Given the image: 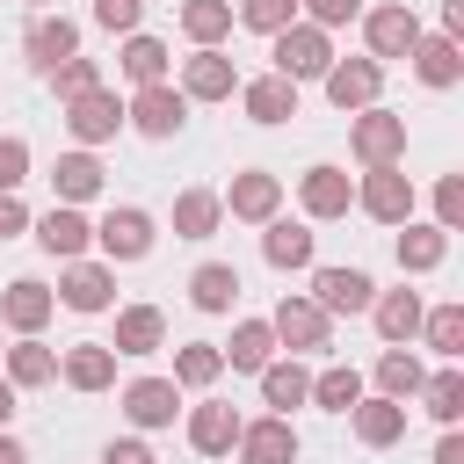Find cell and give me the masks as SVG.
Returning a JSON list of instances; mask_svg holds the SVG:
<instances>
[{"label": "cell", "instance_id": "6da1fadb", "mask_svg": "<svg viewBox=\"0 0 464 464\" xmlns=\"http://www.w3.org/2000/svg\"><path fill=\"white\" fill-rule=\"evenodd\" d=\"M268 44H276V72H283L290 87H297V80H326V65H334L326 29H312V22H290V29H276Z\"/></svg>", "mask_w": 464, "mask_h": 464}, {"label": "cell", "instance_id": "7a4b0ae2", "mask_svg": "<svg viewBox=\"0 0 464 464\" xmlns=\"http://www.w3.org/2000/svg\"><path fill=\"white\" fill-rule=\"evenodd\" d=\"M348 145H355L362 167H399V152H406V116H392V109H355Z\"/></svg>", "mask_w": 464, "mask_h": 464}, {"label": "cell", "instance_id": "3957f363", "mask_svg": "<svg viewBox=\"0 0 464 464\" xmlns=\"http://www.w3.org/2000/svg\"><path fill=\"white\" fill-rule=\"evenodd\" d=\"M377 87H384L377 58H334L326 65V102L334 109H377Z\"/></svg>", "mask_w": 464, "mask_h": 464}, {"label": "cell", "instance_id": "277c9868", "mask_svg": "<svg viewBox=\"0 0 464 464\" xmlns=\"http://www.w3.org/2000/svg\"><path fill=\"white\" fill-rule=\"evenodd\" d=\"M355 203H362L377 225H406V218H413V181H406L399 167H370L362 188H355Z\"/></svg>", "mask_w": 464, "mask_h": 464}, {"label": "cell", "instance_id": "5b68a950", "mask_svg": "<svg viewBox=\"0 0 464 464\" xmlns=\"http://www.w3.org/2000/svg\"><path fill=\"white\" fill-rule=\"evenodd\" d=\"M268 334H276L283 348H304V355H312V348H326V341H334V319H326L312 297H283V304H276V319H268Z\"/></svg>", "mask_w": 464, "mask_h": 464}, {"label": "cell", "instance_id": "8992f818", "mask_svg": "<svg viewBox=\"0 0 464 464\" xmlns=\"http://www.w3.org/2000/svg\"><path fill=\"white\" fill-rule=\"evenodd\" d=\"M362 36H370V58H406L420 44V22H413L406 0H392V7H370L362 14Z\"/></svg>", "mask_w": 464, "mask_h": 464}, {"label": "cell", "instance_id": "52a82bcc", "mask_svg": "<svg viewBox=\"0 0 464 464\" xmlns=\"http://www.w3.org/2000/svg\"><path fill=\"white\" fill-rule=\"evenodd\" d=\"M239 464H297V428L283 413L239 420Z\"/></svg>", "mask_w": 464, "mask_h": 464}, {"label": "cell", "instance_id": "ba28073f", "mask_svg": "<svg viewBox=\"0 0 464 464\" xmlns=\"http://www.w3.org/2000/svg\"><path fill=\"white\" fill-rule=\"evenodd\" d=\"M116 123H123V102H116L109 87H94V94H72V102H65V130H72L80 145L116 138Z\"/></svg>", "mask_w": 464, "mask_h": 464}, {"label": "cell", "instance_id": "9c48e42d", "mask_svg": "<svg viewBox=\"0 0 464 464\" xmlns=\"http://www.w3.org/2000/svg\"><path fill=\"white\" fill-rule=\"evenodd\" d=\"M123 116H130L145 138H174V130H181V116H188V102H181V87H167V80H160V87H138Z\"/></svg>", "mask_w": 464, "mask_h": 464}, {"label": "cell", "instance_id": "30bf717a", "mask_svg": "<svg viewBox=\"0 0 464 464\" xmlns=\"http://www.w3.org/2000/svg\"><path fill=\"white\" fill-rule=\"evenodd\" d=\"M94 239H102L109 261H145V254H152V218L123 203V210H109V218L94 225Z\"/></svg>", "mask_w": 464, "mask_h": 464}, {"label": "cell", "instance_id": "8fae6325", "mask_svg": "<svg viewBox=\"0 0 464 464\" xmlns=\"http://www.w3.org/2000/svg\"><path fill=\"white\" fill-rule=\"evenodd\" d=\"M370 297H377V283L362 276V268H319L312 276V304L334 319V312H370Z\"/></svg>", "mask_w": 464, "mask_h": 464}, {"label": "cell", "instance_id": "7c38bea8", "mask_svg": "<svg viewBox=\"0 0 464 464\" xmlns=\"http://www.w3.org/2000/svg\"><path fill=\"white\" fill-rule=\"evenodd\" d=\"M22 51H29V65H36V72H58L65 58H80V29H72L65 14H44V22H29Z\"/></svg>", "mask_w": 464, "mask_h": 464}, {"label": "cell", "instance_id": "4fadbf2b", "mask_svg": "<svg viewBox=\"0 0 464 464\" xmlns=\"http://www.w3.org/2000/svg\"><path fill=\"white\" fill-rule=\"evenodd\" d=\"M123 413L138 428H167L181 413V384L174 377H138V384H123Z\"/></svg>", "mask_w": 464, "mask_h": 464}, {"label": "cell", "instance_id": "5bb4252c", "mask_svg": "<svg viewBox=\"0 0 464 464\" xmlns=\"http://www.w3.org/2000/svg\"><path fill=\"white\" fill-rule=\"evenodd\" d=\"M232 87H239V72H232L225 51H196V58L181 65V102H225Z\"/></svg>", "mask_w": 464, "mask_h": 464}, {"label": "cell", "instance_id": "9a60e30c", "mask_svg": "<svg viewBox=\"0 0 464 464\" xmlns=\"http://www.w3.org/2000/svg\"><path fill=\"white\" fill-rule=\"evenodd\" d=\"M297 196H304V218H348V203H355V181H348L341 167H304Z\"/></svg>", "mask_w": 464, "mask_h": 464}, {"label": "cell", "instance_id": "2e32d148", "mask_svg": "<svg viewBox=\"0 0 464 464\" xmlns=\"http://www.w3.org/2000/svg\"><path fill=\"white\" fill-rule=\"evenodd\" d=\"M87 239H94V225H87L72 203H51V210L36 218V246H44V254H58V261H80V246H87Z\"/></svg>", "mask_w": 464, "mask_h": 464}, {"label": "cell", "instance_id": "e0dca14e", "mask_svg": "<svg viewBox=\"0 0 464 464\" xmlns=\"http://www.w3.org/2000/svg\"><path fill=\"white\" fill-rule=\"evenodd\" d=\"M276 203H283V181H276V174H261V167H254V174H232V196H225V210H232V218L268 225V218H276Z\"/></svg>", "mask_w": 464, "mask_h": 464}, {"label": "cell", "instance_id": "ac0fdd59", "mask_svg": "<svg viewBox=\"0 0 464 464\" xmlns=\"http://www.w3.org/2000/svg\"><path fill=\"white\" fill-rule=\"evenodd\" d=\"M348 420H355V442H370V450H392L406 435V406L399 399H355Z\"/></svg>", "mask_w": 464, "mask_h": 464}, {"label": "cell", "instance_id": "d6986e66", "mask_svg": "<svg viewBox=\"0 0 464 464\" xmlns=\"http://www.w3.org/2000/svg\"><path fill=\"white\" fill-rule=\"evenodd\" d=\"M58 297H65L72 312H109V297H116V276H109L102 261H72V268H65V283H58Z\"/></svg>", "mask_w": 464, "mask_h": 464}, {"label": "cell", "instance_id": "ffe728a7", "mask_svg": "<svg viewBox=\"0 0 464 464\" xmlns=\"http://www.w3.org/2000/svg\"><path fill=\"white\" fill-rule=\"evenodd\" d=\"M51 304H58V297H51V290H44L36 276H22V283H7V297H0V319H7V326H14L22 341H29V334H36L44 319H51Z\"/></svg>", "mask_w": 464, "mask_h": 464}, {"label": "cell", "instance_id": "44dd1931", "mask_svg": "<svg viewBox=\"0 0 464 464\" xmlns=\"http://www.w3.org/2000/svg\"><path fill=\"white\" fill-rule=\"evenodd\" d=\"M239 102H246V116H254V123H290V116H297V87H290L283 72L246 80V87H239Z\"/></svg>", "mask_w": 464, "mask_h": 464}, {"label": "cell", "instance_id": "7402d4cb", "mask_svg": "<svg viewBox=\"0 0 464 464\" xmlns=\"http://www.w3.org/2000/svg\"><path fill=\"white\" fill-rule=\"evenodd\" d=\"M167 341V319H160V304H130V312H116V355H152Z\"/></svg>", "mask_w": 464, "mask_h": 464}, {"label": "cell", "instance_id": "603a6c76", "mask_svg": "<svg viewBox=\"0 0 464 464\" xmlns=\"http://www.w3.org/2000/svg\"><path fill=\"white\" fill-rule=\"evenodd\" d=\"M58 370H65L72 392H102V384H116V348H109V341H80Z\"/></svg>", "mask_w": 464, "mask_h": 464}, {"label": "cell", "instance_id": "cb8c5ba5", "mask_svg": "<svg viewBox=\"0 0 464 464\" xmlns=\"http://www.w3.org/2000/svg\"><path fill=\"white\" fill-rule=\"evenodd\" d=\"M232 442H239V413L232 406H196L188 413V450L196 457H225Z\"/></svg>", "mask_w": 464, "mask_h": 464}, {"label": "cell", "instance_id": "d4e9b609", "mask_svg": "<svg viewBox=\"0 0 464 464\" xmlns=\"http://www.w3.org/2000/svg\"><path fill=\"white\" fill-rule=\"evenodd\" d=\"M51 188H58V203H87V196H102V160H94V152H58Z\"/></svg>", "mask_w": 464, "mask_h": 464}, {"label": "cell", "instance_id": "484cf974", "mask_svg": "<svg viewBox=\"0 0 464 464\" xmlns=\"http://www.w3.org/2000/svg\"><path fill=\"white\" fill-rule=\"evenodd\" d=\"M370 319H377V334L399 348V341L420 334V297H413V290H384V297H370Z\"/></svg>", "mask_w": 464, "mask_h": 464}, {"label": "cell", "instance_id": "4316f807", "mask_svg": "<svg viewBox=\"0 0 464 464\" xmlns=\"http://www.w3.org/2000/svg\"><path fill=\"white\" fill-rule=\"evenodd\" d=\"M406 58H413V72H420L428 87H457V72H464V58H457V36H420Z\"/></svg>", "mask_w": 464, "mask_h": 464}, {"label": "cell", "instance_id": "83f0119b", "mask_svg": "<svg viewBox=\"0 0 464 464\" xmlns=\"http://www.w3.org/2000/svg\"><path fill=\"white\" fill-rule=\"evenodd\" d=\"M261 254H268V268H312V232H304V225H290V218H268Z\"/></svg>", "mask_w": 464, "mask_h": 464}, {"label": "cell", "instance_id": "f1b7e54d", "mask_svg": "<svg viewBox=\"0 0 464 464\" xmlns=\"http://www.w3.org/2000/svg\"><path fill=\"white\" fill-rule=\"evenodd\" d=\"M188 297H196V312H232V297H239V268H232V261H203V268L188 276Z\"/></svg>", "mask_w": 464, "mask_h": 464}, {"label": "cell", "instance_id": "f546056e", "mask_svg": "<svg viewBox=\"0 0 464 464\" xmlns=\"http://www.w3.org/2000/svg\"><path fill=\"white\" fill-rule=\"evenodd\" d=\"M218 355H225L232 370H254V377H261V370H268V355H276L268 319H239V326H232V348H218Z\"/></svg>", "mask_w": 464, "mask_h": 464}, {"label": "cell", "instance_id": "4dcf8cb0", "mask_svg": "<svg viewBox=\"0 0 464 464\" xmlns=\"http://www.w3.org/2000/svg\"><path fill=\"white\" fill-rule=\"evenodd\" d=\"M218 218H225V203H218L210 188H181V196H174V232H181V239H210Z\"/></svg>", "mask_w": 464, "mask_h": 464}, {"label": "cell", "instance_id": "1f68e13d", "mask_svg": "<svg viewBox=\"0 0 464 464\" xmlns=\"http://www.w3.org/2000/svg\"><path fill=\"white\" fill-rule=\"evenodd\" d=\"M442 254H450V232L442 225H406L399 232V268L428 276V268H442Z\"/></svg>", "mask_w": 464, "mask_h": 464}, {"label": "cell", "instance_id": "d6a6232c", "mask_svg": "<svg viewBox=\"0 0 464 464\" xmlns=\"http://www.w3.org/2000/svg\"><path fill=\"white\" fill-rule=\"evenodd\" d=\"M420 384H428L420 355H406V348H384V355H377V392H384V399H399V406H406Z\"/></svg>", "mask_w": 464, "mask_h": 464}, {"label": "cell", "instance_id": "836d02e7", "mask_svg": "<svg viewBox=\"0 0 464 464\" xmlns=\"http://www.w3.org/2000/svg\"><path fill=\"white\" fill-rule=\"evenodd\" d=\"M261 399L283 406V413L304 406V399H312V370H304V362H268V370H261Z\"/></svg>", "mask_w": 464, "mask_h": 464}, {"label": "cell", "instance_id": "e575fe53", "mask_svg": "<svg viewBox=\"0 0 464 464\" xmlns=\"http://www.w3.org/2000/svg\"><path fill=\"white\" fill-rule=\"evenodd\" d=\"M51 377H58V355H51L44 341H14V348H7V384H14V392H22V384H51Z\"/></svg>", "mask_w": 464, "mask_h": 464}, {"label": "cell", "instance_id": "d590c367", "mask_svg": "<svg viewBox=\"0 0 464 464\" xmlns=\"http://www.w3.org/2000/svg\"><path fill=\"white\" fill-rule=\"evenodd\" d=\"M413 399H420V406H428V413H435V420L450 428V420L464 413V370H435V377H428V384H420Z\"/></svg>", "mask_w": 464, "mask_h": 464}, {"label": "cell", "instance_id": "8d00e7d4", "mask_svg": "<svg viewBox=\"0 0 464 464\" xmlns=\"http://www.w3.org/2000/svg\"><path fill=\"white\" fill-rule=\"evenodd\" d=\"M181 29H188L203 51H218V36L232 29V0H188V7H181Z\"/></svg>", "mask_w": 464, "mask_h": 464}, {"label": "cell", "instance_id": "74e56055", "mask_svg": "<svg viewBox=\"0 0 464 464\" xmlns=\"http://www.w3.org/2000/svg\"><path fill=\"white\" fill-rule=\"evenodd\" d=\"M123 72H130L138 87H160V80H167V44H160V36H130V44H123Z\"/></svg>", "mask_w": 464, "mask_h": 464}, {"label": "cell", "instance_id": "f35d334b", "mask_svg": "<svg viewBox=\"0 0 464 464\" xmlns=\"http://www.w3.org/2000/svg\"><path fill=\"white\" fill-rule=\"evenodd\" d=\"M420 334H428L435 355H464V304H435V312H420Z\"/></svg>", "mask_w": 464, "mask_h": 464}, {"label": "cell", "instance_id": "ab89813d", "mask_svg": "<svg viewBox=\"0 0 464 464\" xmlns=\"http://www.w3.org/2000/svg\"><path fill=\"white\" fill-rule=\"evenodd\" d=\"M218 370H225V355H218L210 341L174 348V384H218Z\"/></svg>", "mask_w": 464, "mask_h": 464}, {"label": "cell", "instance_id": "60d3db41", "mask_svg": "<svg viewBox=\"0 0 464 464\" xmlns=\"http://www.w3.org/2000/svg\"><path fill=\"white\" fill-rule=\"evenodd\" d=\"M312 399H319L326 413H348V406L362 399V377H355V370H326V377H312Z\"/></svg>", "mask_w": 464, "mask_h": 464}, {"label": "cell", "instance_id": "b9f144b4", "mask_svg": "<svg viewBox=\"0 0 464 464\" xmlns=\"http://www.w3.org/2000/svg\"><path fill=\"white\" fill-rule=\"evenodd\" d=\"M239 22H246V29H261V36H276V29H290V22H297V0H239Z\"/></svg>", "mask_w": 464, "mask_h": 464}, {"label": "cell", "instance_id": "7bdbcfd3", "mask_svg": "<svg viewBox=\"0 0 464 464\" xmlns=\"http://www.w3.org/2000/svg\"><path fill=\"white\" fill-rule=\"evenodd\" d=\"M51 87L72 102V94H94V87H102V72H94V58H65V65L51 72Z\"/></svg>", "mask_w": 464, "mask_h": 464}, {"label": "cell", "instance_id": "ee69618b", "mask_svg": "<svg viewBox=\"0 0 464 464\" xmlns=\"http://www.w3.org/2000/svg\"><path fill=\"white\" fill-rule=\"evenodd\" d=\"M29 181V145L22 138H0V196H14Z\"/></svg>", "mask_w": 464, "mask_h": 464}, {"label": "cell", "instance_id": "f6af8a7d", "mask_svg": "<svg viewBox=\"0 0 464 464\" xmlns=\"http://www.w3.org/2000/svg\"><path fill=\"white\" fill-rule=\"evenodd\" d=\"M435 225H442V232H457V225H464V181H457V174L435 188Z\"/></svg>", "mask_w": 464, "mask_h": 464}, {"label": "cell", "instance_id": "bcb514c9", "mask_svg": "<svg viewBox=\"0 0 464 464\" xmlns=\"http://www.w3.org/2000/svg\"><path fill=\"white\" fill-rule=\"evenodd\" d=\"M138 14H145V0H94V22L102 29H130L138 36Z\"/></svg>", "mask_w": 464, "mask_h": 464}, {"label": "cell", "instance_id": "7dc6e473", "mask_svg": "<svg viewBox=\"0 0 464 464\" xmlns=\"http://www.w3.org/2000/svg\"><path fill=\"white\" fill-rule=\"evenodd\" d=\"M304 7H312V29H341L362 14V0H304Z\"/></svg>", "mask_w": 464, "mask_h": 464}, {"label": "cell", "instance_id": "c3c4849f", "mask_svg": "<svg viewBox=\"0 0 464 464\" xmlns=\"http://www.w3.org/2000/svg\"><path fill=\"white\" fill-rule=\"evenodd\" d=\"M14 232H29V210L14 196H0V239H14Z\"/></svg>", "mask_w": 464, "mask_h": 464}, {"label": "cell", "instance_id": "681fc988", "mask_svg": "<svg viewBox=\"0 0 464 464\" xmlns=\"http://www.w3.org/2000/svg\"><path fill=\"white\" fill-rule=\"evenodd\" d=\"M102 464H152V450H145V442H109Z\"/></svg>", "mask_w": 464, "mask_h": 464}, {"label": "cell", "instance_id": "f907efd6", "mask_svg": "<svg viewBox=\"0 0 464 464\" xmlns=\"http://www.w3.org/2000/svg\"><path fill=\"white\" fill-rule=\"evenodd\" d=\"M435 464H464V435H442L435 442Z\"/></svg>", "mask_w": 464, "mask_h": 464}, {"label": "cell", "instance_id": "816d5d0a", "mask_svg": "<svg viewBox=\"0 0 464 464\" xmlns=\"http://www.w3.org/2000/svg\"><path fill=\"white\" fill-rule=\"evenodd\" d=\"M0 464H29V450H22V442H14L7 428H0Z\"/></svg>", "mask_w": 464, "mask_h": 464}, {"label": "cell", "instance_id": "f5cc1de1", "mask_svg": "<svg viewBox=\"0 0 464 464\" xmlns=\"http://www.w3.org/2000/svg\"><path fill=\"white\" fill-rule=\"evenodd\" d=\"M7 420H14V384L0 377V428H7Z\"/></svg>", "mask_w": 464, "mask_h": 464}]
</instances>
